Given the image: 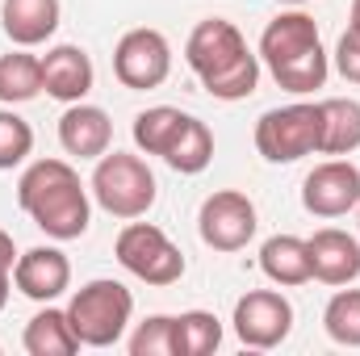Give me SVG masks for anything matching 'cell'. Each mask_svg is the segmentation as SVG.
Returning a JSON list of instances; mask_svg holds the SVG:
<instances>
[{
    "instance_id": "obj_1",
    "label": "cell",
    "mask_w": 360,
    "mask_h": 356,
    "mask_svg": "<svg viewBox=\"0 0 360 356\" xmlns=\"http://www.w3.org/2000/svg\"><path fill=\"white\" fill-rule=\"evenodd\" d=\"M184 59L201 89L218 101H243L260 84V55L248 51L243 34L226 17H205L184 42Z\"/></svg>"
},
{
    "instance_id": "obj_2",
    "label": "cell",
    "mask_w": 360,
    "mask_h": 356,
    "mask_svg": "<svg viewBox=\"0 0 360 356\" xmlns=\"http://www.w3.org/2000/svg\"><path fill=\"white\" fill-rule=\"evenodd\" d=\"M21 210L51 239H80L89 231V193L68 160H38L17 184Z\"/></svg>"
},
{
    "instance_id": "obj_3",
    "label": "cell",
    "mask_w": 360,
    "mask_h": 356,
    "mask_svg": "<svg viewBox=\"0 0 360 356\" xmlns=\"http://www.w3.org/2000/svg\"><path fill=\"white\" fill-rule=\"evenodd\" d=\"M260 59L285 92H314L327 84V51L310 13L293 8L272 17L260 38Z\"/></svg>"
},
{
    "instance_id": "obj_4",
    "label": "cell",
    "mask_w": 360,
    "mask_h": 356,
    "mask_svg": "<svg viewBox=\"0 0 360 356\" xmlns=\"http://www.w3.org/2000/svg\"><path fill=\"white\" fill-rule=\"evenodd\" d=\"M134 314V298L122 281H89L84 289H76L72 306H68V319H72V331L84 348H109L126 336V323Z\"/></svg>"
},
{
    "instance_id": "obj_5",
    "label": "cell",
    "mask_w": 360,
    "mask_h": 356,
    "mask_svg": "<svg viewBox=\"0 0 360 356\" xmlns=\"http://www.w3.org/2000/svg\"><path fill=\"white\" fill-rule=\"evenodd\" d=\"M92 197L113 218H143L155 205V177L139 155L105 151L92 172Z\"/></svg>"
},
{
    "instance_id": "obj_6",
    "label": "cell",
    "mask_w": 360,
    "mask_h": 356,
    "mask_svg": "<svg viewBox=\"0 0 360 356\" xmlns=\"http://www.w3.org/2000/svg\"><path fill=\"white\" fill-rule=\"evenodd\" d=\"M323 143V105H285L269 109L256 122V151L269 164H293L302 155H314Z\"/></svg>"
},
{
    "instance_id": "obj_7",
    "label": "cell",
    "mask_w": 360,
    "mask_h": 356,
    "mask_svg": "<svg viewBox=\"0 0 360 356\" xmlns=\"http://www.w3.org/2000/svg\"><path fill=\"white\" fill-rule=\"evenodd\" d=\"M117 265L126 268L130 276L147 281V285H176L184 276V256L180 248L151 222H130L122 227L117 243H113Z\"/></svg>"
},
{
    "instance_id": "obj_8",
    "label": "cell",
    "mask_w": 360,
    "mask_h": 356,
    "mask_svg": "<svg viewBox=\"0 0 360 356\" xmlns=\"http://www.w3.org/2000/svg\"><path fill=\"white\" fill-rule=\"evenodd\" d=\"M197 231H201V243L214 248V252H239V248H248L252 235H256V205H252V197L235 193V189L210 193L201 201Z\"/></svg>"
},
{
    "instance_id": "obj_9",
    "label": "cell",
    "mask_w": 360,
    "mask_h": 356,
    "mask_svg": "<svg viewBox=\"0 0 360 356\" xmlns=\"http://www.w3.org/2000/svg\"><path fill=\"white\" fill-rule=\"evenodd\" d=\"M172 72V46L160 30H130L122 34L117 51H113V76L134 92L160 89Z\"/></svg>"
},
{
    "instance_id": "obj_10",
    "label": "cell",
    "mask_w": 360,
    "mask_h": 356,
    "mask_svg": "<svg viewBox=\"0 0 360 356\" xmlns=\"http://www.w3.org/2000/svg\"><path fill=\"white\" fill-rule=\"evenodd\" d=\"M235 336L248 348H276L293 331V306L276 289H252L235 302Z\"/></svg>"
},
{
    "instance_id": "obj_11",
    "label": "cell",
    "mask_w": 360,
    "mask_h": 356,
    "mask_svg": "<svg viewBox=\"0 0 360 356\" xmlns=\"http://www.w3.org/2000/svg\"><path fill=\"white\" fill-rule=\"evenodd\" d=\"M302 205L314 218H344L360 205V168L348 160H327L302 180Z\"/></svg>"
},
{
    "instance_id": "obj_12",
    "label": "cell",
    "mask_w": 360,
    "mask_h": 356,
    "mask_svg": "<svg viewBox=\"0 0 360 356\" xmlns=\"http://www.w3.org/2000/svg\"><path fill=\"white\" fill-rule=\"evenodd\" d=\"M13 285L30 302H55L72 285V260L59 248H30L13 265Z\"/></svg>"
},
{
    "instance_id": "obj_13",
    "label": "cell",
    "mask_w": 360,
    "mask_h": 356,
    "mask_svg": "<svg viewBox=\"0 0 360 356\" xmlns=\"http://www.w3.org/2000/svg\"><path fill=\"white\" fill-rule=\"evenodd\" d=\"M310 248V268L323 285H352L360 276V239H352L348 231L323 227L314 231V239H306Z\"/></svg>"
},
{
    "instance_id": "obj_14",
    "label": "cell",
    "mask_w": 360,
    "mask_h": 356,
    "mask_svg": "<svg viewBox=\"0 0 360 356\" xmlns=\"http://www.w3.org/2000/svg\"><path fill=\"white\" fill-rule=\"evenodd\" d=\"M59 143L68 155H80V160H101L113 143V122L105 109L76 101L63 117H59Z\"/></svg>"
},
{
    "instance_id": "obj_15",
    "label": "cell",
    "mask_w": 360,
    "mask_h": 356,
    "mask_svg": "<svg viewBox=\"0 0 360 356\" xmlns=\"http://www.w3.org/2000/svg\"><path fill=\"white\" fill-rule=\"evenodd\" d=\"M42 89L51 92L55 101H84L92 89V59L80 51V46H55L46 51L42 59Z\"/></svg>"
},
{
    "instance_id": "obj_16",
    "label": "cell",
    "mask_w": 360,
    "mask_h": 356,
    "mask_svg": "<svg viewBox=\"0 0 360 356\" xmlns=\"http://www.w3.org/2000/svg\"><path fill=\"white\" fill-rule=\"evenodd\" d=\"M0 21L17 46H38L59 30V0H4Z\"/></svg>"
},
{
    "instance_id": "obj_17",
    "label": "cell",
    "mask_w": 360,
    "mask_h": 356,
    "mask_svg": "<svg viewBox=\"0 0 360 356\" xmlns=\"http://www.w3.org/2000/svg\"><path fill=\"white\" fill-rule=\"evenodd\" d=\"M260 268H264V276L276 281V285H306L314 276L310 248L297 235H272L269 243L260 248Z\"/></svg>"
},
{
    "instance_id": "obj_18",
    "label": "cell",
    "mask_w": 360,
    "mask_h": 356,
    "mask_svg": "<svg viewBox=\"0 0 360 356\" xmlns=\"http://www.w3.org/2000/svg\"><path fill=\"white\" fill-rule=\"evenodd\" d=\"M319 105H323V143H319V151L323 155H352L360 147V101L331 96V101H319Z\"/></svg>"
},
{
    "instance_id": "obj_19",
    "label": "cell",
    "mask_w": 360,
    "mask_h": 356,
    "mask_svg": "<svg viewBox=\"0 0 360 356\" xmlns=\"http://www.w3.org/2000/svg\"><path fill=\"white\" fill-rule=\"evenodd\" d=\"M25 352L30 356H72L80 352V340L72 331L68 310H38L25 327Z\"/></svg>"
},
{
    "instance_id": "obj_20",
    "label": "cell",
    "mask_w": 360,
    "mask_h": 356,
    "mask_svg": "<svg viewBox=\"0 0 360 356\" xmlns=\"http://www.w3.org/2000/svg\"><path fill=\"white\" fill-rule=\"evenodd\" d=\"M164 160H168V168H176V172H184V177L205 172L210 160H214V134L205 130V122H197V117L184 113V122H180L176 139L168 143Z\"/></svg>"
},
{
    "instance_id": "obj_21",
    "label": "cell",
    "mask_w": 360,
    "mask_h": 356,
    "mask_svg": "<svg viewBox=\"0 0 360 356\" xmlns=\"http://www.w3.org/2000/svg\"><path fill=\"white\" fill-rule=\"evenodd\" d=\"M38 92H42V59H34L25 51L0 55V101L4 105L34 101Z\"/></svg>"
},
{
    "instance_id": "obj_22",
    "label": "cell",
    "mask_w": 360,
    "mask_h": 356,
    "mask_svg": "<svg viewBox=\"0 0 360 356\" xmlns=\"http://www.w3.org/2000/svg\"><path fill=\"white\" fill-rule=\"evenodd\" d=\"M180 122H184V113L172 109V105L143 109V113L134 117V143H139V151H147V155H164L168 143L176 139Z\"/></svg>"
},
{
    "instance_id": "obj_23",
    "label": "cell",
    "mask_w": 360,
    "mask_h": 356,
    "mask_svg": "<svg viewBox=\"0 0 360 356\" xmlns=\"http://www.w3.org/2000/svg\"><path fill=\"white\" fill-rule=\"evenodd\" d=\"M222 344V323L210 310H188L176 319V356H210Z\"/></svg>"
},
{
    "instance_id": "obj_24",
    "label": "cell",
    "mask_w": 360,
    "mask_h": 356,
    "mask_svg": "<svg viewBox=\"0 0 360 356\" xmlns=\"http://www.w3.org/2000/svg\"><path fill=\"white\" fill-rule=\"evenodd\" d=\"M323 327L335 344L360 348V289H340L327 310H323Z\"/></svg>"
},
{
    "instance_id": "obj_25",
    "label": "cell",
    "mask_w": 360,
    "mask_h": 356,
    "mask_svg": "<svg viewBox=\"0 0 360 356\" xmlns=\"http://www.w3.org/2000/svg\"><path fill=\"white\" fill-rule=\"evenodd\" d=\"M130 356H176V319L172 314H151L139 323L130 336Z\"/></svg>"
},
{
    "instance_id": "obj_26",
    "label": "cell",
    "mask_w": 360,
    "mask_h": 356,
    "mask_svg": "<svg viewBox=\"0 0 360 356\" xmlns=\"http://www.w3.org/2000/svg\"><path fill=\"white\" fill-rule=\"evenodd\" d=\"M30 151H34V130H30V122L17 117L13 109H0V172L17 168Z\"/></svg>"
},
{
    "instance_id": "obj_27",
    "label": "cell",
    "mask_w": 360,
    "mask_h": 356,
    "mask_svg": "<svg viewBox=\"0 0 360 356\" xmlns=\"http://www.w3.org/2000/svg\"><path fill=\"white\" fill-rule=\"evenodd\" d=\"M335 68H340V76L348 84H360V30H352V25L335 46Z\"/></svg>"
},
{
    "instance_id": "obj_28",
    "label": "cell",
    "mask_w": 360,
    "mask_h": 356,
    "mask_svg": "<svg viewBox=\"0 0 360 356\" xmlns=\"http://www.w3.org/2000/svg\"><path fill=\"white\" fill-rule=\"evenodd\" d=\"M17 265V248H13V235L8 231H0V272H13Z\"/></svg>"
},
{
    "instance_id": "obj_29",
    "label": "cell",
    "mask_w": 360,
    "mask_h": 356,
    "mask_svg": "<svg viewBox=\"0 0 360 356\" xmlns=\"http://www.w3.org/2000/svg\"><path fill=\"white\" fill-rule=\"evenodd\" d=\"M8 276H13V272H0V310H4V302H8Z\"/></svg>"
},
{
    "instance_id": "obj_30",
    "label": "cell",
    "mask_w": 360,
    "mask_h": 356,
    "mask_svg": "<svg viewBox=\"0 0 360 356\" xmlns=\"http://www.w3.org/2000/svg\"><path fill=\"white\" fill-rule=\"evenodd\" d=\"M352 30H360V0H352Z\"/></svg>"
},
{
    "instance_id": "obj_31",
    "label": "cell",
    "mask_w": 360,
    "mask_h": 356,
    "mask_svg": "<svg viewBox=\"0 0 360 356\" xmlns=\"http://www.w3.org/2000/svg\"><path fill=\"white\" fill-rule=\"evenodd\" d=\"M281 4H306V0H281Z\"/></svg>"
},
{
    "instance_id": "obj_32",
    "label": "cell",
    "mask_w": 360,
    "mask_h": 356,
    "mask_svg": "<svg viewBox=\"0 0 360 356\" xmlns=\"http://www.w3.org/2000/svg\"><path fill=\"white\" fill-rule=\"evenodd\" d=\"M356 222H360V205H356Z\"/></svg>"
}]
</instances>
